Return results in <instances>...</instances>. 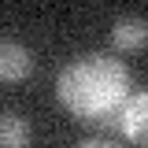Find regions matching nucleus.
<instances>
[{
  "instance_id": "nucleus-1",
  "label": "nucleus",
  "mask_w": 148,
  "mask_h": 148,
  "mask_svg": "<svg viewBox=\"0 0 148 148\" xmlns=\"http://www.w3.org/2000/svg\"><path fill=\"white\" fill-rule=\"evenodd\" d=\"M56 96L78 122L89 126H119L122 111L133 100V82L122 59L111 56H82L67 63L56 78Z\"/></svg>"
},
{
  "instance_id": "nucleus-2",
  "label": "nucleus",
  "mask_w": 148,
  "mask_h": 148,
  "mask_svg": "<svg viewBox=\"0 0 148 148\" xmlns=\"http://www.w3.org/2000/svg\"><path fill=\"white\" fill-rule=\"evenodd\" d=\"M34 71V56L18 41H0V82H26Z\"/></svg>"
},
{
  "instance_id": "nucleus-3",
  "label": "nucleus",
  "mask_w": 148,
  "mask_h": 148,
  "mask_svg": "<svg viewBox=\"0 0 148 148\" xmlns=\"http://www.w3.org/2000/svg\"><path fill=\"white\" fill-rule=\"evenodd\" d=\"M119 130H122L137 148H148V89L145 92H133V100H130L126 111H122Z\"/></svg>"
},
{
  "instance_id": "nucleus-4",
  "label": "nucleus",
  "mask_w": 148,
  "mask_h": 148,
  "mask_svg": "<svg viewBox=\"0 0 148 148\" xmlns=\"http://www.w3.org/2000/svg\"><path fill=\"white\" fill-rule=\"evenodd\" d=\"M111 45L119 52H141L148 45V18L141 15H122L111 26Z\"/></svg>"
},
{
  "instance_id": "nucleus-5",
  "label": "nucleus",
  "mask_w": 148,
  "mask_h": 148,
  "mask_svg": "<svg viewBox=\"0 0 148 148\" xmlns=\"http://www.w3.org/2000/svg\"><path fill=\"white\" fill-rule=\"evenodd\" d=\"M0 148H30V122L18 111H0Z\"/></svg>"
},
{
  "instance_id": "nucleus-6",
  "label": "nucleus",
  "mask_w": 148,
  "mask_h": 148,
  "mask_svg": "<svg viewBox=\"0 0 148 148\" xmlns=\"http://www.w3.org/2000/svg\"><path fill=\"white\" fill-rule=\"evenodd\" d=\"M78 148H119V145H111V141H85V145H78Z\"/></svg>"
}]
</instances>
